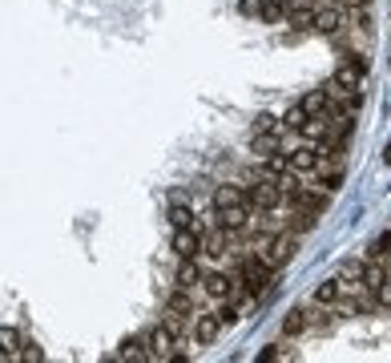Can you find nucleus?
<instances>
[{"label": "nucleus", "mask_w": 391, "mask_h": 363, "mask_svg": "<svg viewBox=\"0 0 391 363\" xmlns=\"http://www.w3.org/2000/svg\"><path fill=\"white\" fill-rule=\"evenodd\" d=\"M315 174H319V190H322V194H335L339 186H343V169L335 166V162H322Z\"/></svg>", "instance_id": "ddd939ff"}, {"label": "nucleus", "mask_w": 391, "mask_h": 363, "mask_svg": "<svg viewBox=\"0 0 391 363\" xmlns=\"http://www.w3.org/2000/svg\"><path fill=\"white\" fill-rule=\"evenodd\" d=\"M282 4H287V24H295V28H311L315 24V12H319L315 0H282Z\"/></svg>", "instance_id": "1a4fd4ad"}, {"label": "nucleus", "mask_w": 391, "mask_h": 363, "mask_svg": "<svg viewBox=\"0 0 391 363\" xmlns=\"http://www.w3.org/2000/svg\"><path fill=\"white\" fill-rule=\"evenodd\" d=\"M117 360H149V351H145V339H141V335H129L125 343H121Z\"/></svg>", "instance_id": "f3484780"}, {"label": "nucleus", "mask_w": 391, "mask_h": 363, "mask_svg": "<svg viewBox=\"0 0 391 363\" xmlns=\"http://www.w3.org/2000/svg\"><path fill=\"white\" fill-rule=\"evenodd\" d=\"M295 250H299V239L291 230H275V234H266V239L258 242V254L271 266H287L295 259Z\"/></svg>", "instance_id": "7ed1b4c3"}, {"label": "nucleus", "mask_w": 391, "mask_h": 363, "mask_svg": "<svg viewBox=\"0 0 391 363\" xmlns=\"http://www.w3.org/2000/svg\"><path fill=\"white\" fill-rule=\"evenodd\" d=\"M311 28H315V32H322V37H335V32L343 28V12H339V8H319Z\"/></svg>", "instance_id": "f8f14e48"}, {"label": "nucleus", "mask_w": 391, "mask_h": 363, "mask_svg": "<svg viewBox=\"0 0 391 363\" xmlns=\"http://www.w3.org/2000/svg\"><path fill=\"white\" fill-rule=\"evenodd\" d=\"M170 226L178 230V226H202V222H198V214H194L190 206H182V202H178V206H170Z\"/></svg>", "instance_id": "aec40b11"}, {"label": "nucleus", "mask_w": 391, "mask_h": 363, "mask_svg": "<svg viewBox=\"0 0 391 363\" xmlns=\"http://www.w3.org/2000/svg\"><path fill=\"white\" fill-rule=\"evenodd\" d=\"M251 149L258 153V158H266V153H278V149H282V133H278V129H271V133H254Z\"/></svg>", "instance_id": "dca6fc26"}, {"label": "nucleus", "mask_w": 391, "mask_h": 363, "mask_svg": "<svg viewBox=\"0 0 391 363\" xmlns=\"http://www.w3.org/2000/svg\"><path fill=\"white\" fill-rule=\"evenodd\" d=\"M307 327H311V323H307V311H302V307H295V311L282 315V331H287V335H302Z\"/></svg>", "instance_id": "6ab92c4d"}, {"label": "nucleus", "mask_w": 391, "mask_h": 363, "mask_svg": "<svg viewBox=\"0 0 391 363\" xmlns=\"http://www.w3.org/2000/svg\"><path fill=\"white\" fill-rule=\"evenodd\" d=\"M302 109H307V118H327V89L307 93L302 97Z\"/></svg>", "instance_id": "a211bd4d"}, {"label": "nucleus", "mask_w": 391, "mask_h": 363, "mask_svg": "<svg viewBox=\"0 0 391 363\" xmlns=\"http://www.w3.org/2000/svg\"><path fill=\"white\" fill-rule=\"evenodd\" d=\"M202 234H206V222L202 226H178L170 234V250L178 259H202Z\"/></svg>", "instance_id": "39448f33"}, {"label": "nucleus", "mask_w": 391, "mask_h": 363, "mask_svg": "<svg viewBox=\"0 0 391 363\" xmlns=\"http://www.w3.org/2000/svg\"><path fill=\"white\" fill-rule=\"evenodd\" d=\"M226 206H246L242 186H218L214 190V210H226Z\"/></svg>", "instance_id": "2eb2a0df"}, {"label": "nucleus", "mask_w": 391, "mask_h": 363, "mask_svg": "<svg viewBox=\"0 0 391 363\" xmlns=\"http://www.w3.org/2000/svg\"><path fill=\"white\" fill-rule=\"evenodd\" d=\"M359 85H363V73L347 61V65H339V69L331 73V81H327L322 89H327V93H339V97H359Z\"/></svg>", "instance_id": "0eeeda50"}, {"label": "nucleus", "mask_w": 391, "mask_h": 363, "mask_svg": "<svg viewBox=\"0 0 391 363\" xmlns=\"http://www.w3.org/2000/svg\"><path fill=\"white\" fill-rule=\"evenodd\" d=\"M242 194H246V206L254 214H278L282 210V186L271 182V178H262V174H254L251 182L242 186Z\"/></svg>", "instance_id": "f03ea898"}, {"label": "nucleus", "mask_w": 391, "mask_h": 363, "mask_svg": "<svg viewBox=\"0 0 391 363\" xmlns=\"http://www.w3.org/2000/svg\"><path fill=\"white\" fill-rule=\"evenodd\" d=\"M262 24H282L287 21V4L282 0H258V12H254Z\"/></svg>", "instance_id": "4468645a"}, {"label": "nucleus", "mask_w": 391, "mask_h": 363, "mask_svg": "<svg viewBox=\"0 0 391 363\" xmlns=\"http://www.w3.org/2000/svg\"><path fill=\"white\" fill-rule=\"evenodd\" d=\"M174 287L178 290H198L202 287V263L198 259H182L174 270Z\"/></svg>", "instance_id": "9d476101"}, {"label": "nucleus", "mask_w": 391, "mask_h": 363, "mask_svg": "<svg viewBox=\"0 0 391 363\" xmlns=\"http://www.w3.org/2000/svg\"><path fill=\"white\" fill-rule=\"evenodd\" d=\"M315 307H343V290H339V279H327V283H319L315 287Z\"/></svg>", "instance_id": "9b49d317"}, {"label": "nucleus", "mask_w": 391, "mask_h": 363, "mask_svg": "<svg viewBox=\"0 0 391 363\" xmlns=\"http://www.w3.org/2000/svg\"><path fill=\"white\" fill-rule=\"evenodd\" d=\"M388 166H391V149H388Z\"/></svg>", "instance_id": "cd10ccee"}, {"label": "nucleus", "mask_w": 391, "mask_h": 363, "mask_svg": "<svg viewBox=\"0 0 391 363\" xmlns=\"http://www.w3.org/2000/svg\"><path fill=\"white\" fill-rule=\"evenodd\" d=\"M282 121L275 118V113H258V121H254V133H271V129H278Z\"/></svg>", "instance_id": "5701e85b"}, {"label": "nucleus", "mask_w": 391, "mask_h": 363, "mask_svg": "<svg viewBox=\"0 0 391 363\" xmlns=\"http://www.w3.org/2000/svg\"><path fill=\"white\" fill-rule=\"evenodd\" d=\"M218 335H222V319H218V311H198L194 319H190V339H194V347H210Z\"/></svg>", "instance_id": "423d86ee"}, {"label": "nucleus", "mask_w": 391, "mask_h": 363, "mask_svg": "<svg viewBox=\"0 0 391 363\" xmlns=\"http://www.w3.org/2000/svg\"><path fill=\"white\" fill-rule=\"evenodd\" d=\"M262 360H291V351H282V347H278V343H271V347H266V351H262Z\"/></svg>", "instance_id": "393cba45"}, {"label": "nucleus", "mask_w": 391, "mask_h": 363, "mask_svg": "<svg viewBox=\"0 0 391 363\" xmlns=\"http://www.w3.org/2000/svg\"><path fill=\"white\" fill-rule=\"evenodd\" d=\"M41 355H45V351H41V347H37V343H28V339H24V347H21V355H17V360H41Z\"/></svg>", "instance_id": "b1692460"}, {"label": "nucleus", "mask_w": 391, "mask_h": 363, "mask_svg": "<svg viewBox=\"0 0 391 363\" xmlns=\"http://www.w3.org/2000/svg\"><path fill=\"white\" fill-rule=\"evenodd\" d=\"M141 339L149 343V347H145V351H149V360H174V355H178V351H174V347H178V339L170 335L165 327H154V331H145Z\"/></svg>", "instance_id": "6e6552de"}, {"label": "nucleus", "mask_w": 391, "mask_h": 363, "mask_svg": "<svg viewBox=\"0 0 391 363\" xmlns=\"http://www.w3.org/2000/svg\"><path fill=\"white\" fill-rule=\"evenodd\" d=\"M347 4H367V0H347Z\"/></svg>", "instance_id": "bb28decb"}, {"label": "nucleus", "mask_w": 391, "mask_h": 363, "mask_svg": "<svg viewBox=\"0 0 391 363\" xmlns=\"http://www.w3.org/2000/svg\"><path fill=\"white\" fill-rule=\"evenodd\" d=\"M238 8H242V12H246V17H254V12H258V0H242V4H238Z\"/></svg>", "instance_id": "a878e982"}, {"label": "nucleus", "mask_w": 391, "mask_h": 363, "mask_svg": "<svg viewBox=\"0 0 391 363\" xmlns=\"http://www.w3.org/2000/svg\"><path fill=\"white\" fill-rule=\"evenodd\" d=\"M238 242H242V234H234V230L214 222L206 234H202V254L206 259H230L234 250H238Z\"/></svg>", "instance_id": "20e7f679"}, {"label": "nucleus", "mask_w": 391, "mask_h": 363, "mask_svg": "<svg viewBox=\"0 0 391 363\" xmlns=\"http://www.w3.org/2000/svg\"><path fill=\"white\" fill-rule=\"evenodd\" d=\"M307 109H302V101H295V105H291V109H287V118H282V129H291V133H299L302 125H307Z\"/></svg>", "instance_id": "412c9836"}, {"label": "nucleus", "mask_w": 391, "mask_h": 363, "mask_svg": "<svg viewBox=\"0 0 391 363\" xmlns=\"http://www.w3.org/2000/svg\"><path fill=\"white\" fill-rule=\"evenodd\" d=\"M234 254H238L234 274L242 279V295H246V299H258L262 290L271 287V274H275V266L266 263L258 250H234Z\"/></svg>", "instance_id": "f257e3e1"}, {"label": "nucleus", "mask_w": 391, "mask_h": 363, "mask_svg": "<svg viewBox=\"0 0 391 363\" xmlns=\"http://www.w3.org/2000/svg\"><path fill=\"white\" fill-rule=\"evenodd\" d=\"M391 254V230H383L379 239L371 242V250H367V259H388Z\"/></svg>", "instance_id": "4be33fe9"}]
</instances>
